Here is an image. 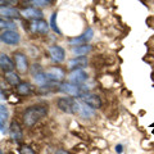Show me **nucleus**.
Segmentation results:
<instances>
[{
  "mask_svg": "<svg viewBox=\"0 0 154 154\" xmlns=\"http://www.w3.org/2000/svg\"><path fill=\"white\" fill-rule=\"evenodd\" d=\"M48 105H42V104H37V105H32V107L27 108L26 112L23 113V122L26 126L32 127L35 123H37L41 118H44L48 114Z\"/></svg>",
  "mask_w": 154,
  "mask_h": 154,
  "instance_id": "f257e3e1",
  "label": "nucleus"
},
{
  "mask_svg": "<svg viewBox=\"0 0 154 154\" xmlns=\"http://www.w3.org/2000/svg\"><path fill=\"white\" fill-rule=\"evenodd\" d=\"M94 36V31H93V28H88L82 35H80V36H76L73 38H69L68 42L72 45V48L73 46H79V45H84V44H88V42L93 38Z\"/></svg>",
  "mask_w": 154,
  "mask_h": 154,
  "instance_id": "f03ea898",
  "label": "nucleus"
},
{
  "mask_svg": "<svg viewBox=\"0 0 154 154\" xmlns=\"http://www.w3.org/2000/svg\"><path fill=\"white\" fill-rule=\"evenodd\" d=\"M81 102H84L86 105H89L93 109H99L102 107V99L98 95H95L93 93H85L81 95Z\"/></svg>",
  "mask_w": 154,
  "mask_h": 154,
  "instance_id": "7ed1b4c3",
  "label": "nucleus"
},
{
  "mask_svg": "<svg viewBox=\"0 0 154 154\" xmlns=\"http://www.w3.org/2000/svg\"><path fill=\"white\" fill-rule=\"evenodd\" d=\"M73 110L77 116H80V117H82V118H90L94 116V109L90 108L89 105H86L84 102H76L75 100Z\"/></svg>",
  "mask_w": 154,
  "mask_h": 154,
  "instance_id": "20e7f679",
  "label": "nucleus"
},
{
  "mask_svg": "<svg viewBox=\"0 0 154 154\" xmlns=\"http://www.w3.org/2000/svg\"><path fill=\"white\" fill-rule=\"evenodd\" d=\"M2 41L4 44H8V45H17L19 41H21V36L19 33L14 30H8V31H3L2 32Z\"/></svg>",
  "mask_w": 154,
  "mask_h": 154,
  "instance_id": "39448f33",
  "label": "nucleus"
},
{
  "mask_svg": "<svg viewBox=\"0 0 154 154\" xmlns=\"http://www.w3.org/2000/svg\"><path fill=\"white\" fill-rule=\"evenodd\" d=\"M59 91L64 93L69 96H75V98H81V89L79 88V85H73L71 82H63L59 85Z\"/></svg>",
  "mask_w": 154,
  "mask_h": 154,
  "instance_id": "423d86ee",
  "label": "nucleus"
},
{
  "mask_svg": "<svg viewBox=\"0 0 154 154\" xmlns=\"http://www.w3.org/2000/svg\"><path fill=\"white\" fill-rule=\"evenodd\" d=\"M68 80L73 85H81L88 80V73L84 69H73L68 76Z\"/></svg>",
  "mask_w": 154,
  "mask_h": 154,
  "instance_id": "0eeeda50",
  "label": "nucleus"
},
{
  "mask_svg": "<svg viewBox=\"0 0 154 154\" xmlns=\"http://www.w3.org/2000/svg\"><path fill=\"white\" fill-rule=\"evenodd\" d=\"M57 105H58V108H59L62 112H64V113H69V114L75 113V110H73L75 100L72 98H60V99H58Z\"/></svg>",
  "mask_w": 154,
  "mask_h": 154,
  "instance_id": "6e6552de",
  "label": "nucleus"
},
{
  "mask_svg": "<svg viewBox=\"0 0 154 154\" xmlns=\"http://www.w3.org/2000/svg\"><path fill=\"white\" fill-rule=\"evenodd\" d=\"M31 31L33 33H38V35H45L49 31V25L42 19H36L31 23Z\"/></svg>",
  "mask_w": 154,
  "mask_h": 154,
  "instance_id": "1a4fd4ad",
  "label": "nucleus"
},
{
  "mask_svg": "<svg viewBox=\"0 0 154 154\" xmlns=\"http://www.w3.org/2000/svg\"><path fill=\"white\" fill-rule=\"evenodd\" d=\"M45 73H46L48 80L53 81V82H60V81L64 79V72L62 68H59V67H53L49 71H46Z\"/></svg>",
  "mask_w": 154,
  "mask_h": 154,
  "instance_id": "9d476101",
  "label": "nucleus"
},
{
  "mask_svg": "<svg viewBox=\"0 0 154 154\" xmlns=\"http://www.w3.org/2000/svg\"><path fill=\"white\" fill-rule=\"evenodd\" d=\"M14 60H16V67L18 72L26 73V71L28 69V62H27L26 55H23L22 53H16L14 54Z\"/></svg>",
  "mask_w": 154,
  "mask_h": 154,
  "instance_id": "9b49d317",
  "label": "nucleus"
},
{
  "mask_svg": "<svg viewBox=\"0 0 154 154\" xmlns=\"http://www.w3.org/2000/svg\"><path fill=\"white\" fill-rule=\"evenodd\" d=\"M21 14L26 19H32V21H36V19H41L42 18V12L40 9H37L35 7H30V8H26L21 12Z\"/></svg>",
  "mask_w": 154,
  "mask_h": 154,
  "instance_id": "f8f14e48",
  "label": "nucleus"
},
{
  "mask_svg": "<svg viewBox=\"0 0 154 154\" xmlns=\"http://www.w3.org/2000/svg\"><path fill=\"white\" fill-rule=\"evenodd\" d=\"M49 53H50L51 59L54 60V62H58V63H60V62H63V60H64L66 51H64V49H63L62 46H58V45L50 46Z\"/></svg>",
  "mask_w": 154,
  "mask_h": 154,
  "instance_id": "ddd939ff",
  "label": "nucleus"
},
{
  "mask_svg": "<svg viewBox=\"0 0 154 154\" xmlns=\"http://www.w3.org/2000/svg\"><path fill=\"white\" fill-rule=\"evenodd\" d=\"M9 134H11V137L14 141H21L23 139L22 128H21V126H19V123L17 121H12L11 126H9Z\"/></svg>",
  "mask_w": 154,
  "mask_h": 154,
  "instance_id": "4468645a",
  "label": "nucleus"
},
{
  "mask_svg": "<svg viewBox=\"0 0 154 154\" xmlns=\"http://www.w3.org/2000/svg\"><path fill=\"white\" fill-rule=\"evenodd\" d=\"M0 14H2L3 19L4 18L17 19L19 16H21V12L16 8H12V7H2V9H0Z\"/></svg>",
  "mask_w": 154,
  "mask_h": 154,
  "instance_id": "2eb2a0df",
  "label": "nucleus"
},
{
  "mask_svg": "<svg viewBox=\"0 0 154 154\" xmlns=\"http://www.w3.org/2000/svg\"><path fill=\"white\" fill-rule=\"evenodd\" d=\"M0 67H2V71H4L5 73H8V72L13 71L14 63H13L12 59L7 54H2V55H0Z\"/></svg>",
  "mask_w": 154,
  "mask_h": 154,
  "instance_id": "dca6fc26",
  "label": "nucleus"
},
{
  "mask_svg": "<svg viewBox=\"0 0 154 154\" xmlns=\"http://www.w3.org/2000/svg\"><path fill=\"white\" fill-rule=\"evenodd\" d=\"M86 64H88V60H86V58H84V57H76L75 59H72L69 62V67L72 69H81V68H84Z\"/></svg>",
  "mask_w": 154,
  "mask_h": 154,
  "instance_id": "f3484780",
  "label": "nucleus"
},
{
  "mask_svg": "<svg viewBox=\"0 0 154 154\" xmlns=\"http://www.w3.org/2000/svg\"><path fill=\"white\" fill-rule=\"evenodd\" d=\"M90 51H91V45H89V44H84V45H79V46L72 48V53H73L75 55H79V57L86 55Z\"/></svg>",
  "mask_w": 154,
  "mask_h": 154,
  "instance_id": "a211bd4d",
  "label": "nucleus"
},
{
  "mask_svg": "<svg viewBox=\"0 0 154 154\" xmlns=\"http://www.w3.org/2000/svg\"><path fill=\"white\" fill-rule=\"evenodd\" d=\"M8 119V110H7V107L4 104H2L0 107V127H2V134L5 132V122Z\"/></svg>",
  "mask_w": 154,
  "mask_h": 154,
  "instance_id": "6ab92c4d",
  "label": "nucleus"
},
{
  "mask_svg": "<svg viewBox=\"0 0 154 154\" xmlns=\"http://www.w3.org/2000/svg\"><path fill=\"white\" fill-rule=\"evenodd\" d=\"M5 80L11 86H16V88L21 84V79H19V76L16 72H8V73H5Z\"/></svg>",
  "mask_w": 154,
  "mask_h": 154,
  "instance_id": "aec40b11",
  "label": "nucleus"
},
{
  "mask_svg": "<svg viewBox=\"0 0 154 154\" xmlns=\"http://www.w3.org/2000/svg\"><path fill=\"white\" fill-rule=\"evenodd\" d=\"M32 91V86L28 82H21L17 86V94L21 96H26Z\"/></svg>",
  "mask_w": 154,
  "mask_h": 154,
  "instance_id": "412c9836",
  "label": "nucleus"
},
{
  "mask_svg": "<svg viewBox=\"0 0 154 154\" xmlns=\"http://www.w3.org/2000/svg\"><path fill=\"white\" fill-rule=\"evenodd\" d=\"M33 76V80H35V82L40 86H45L48 84V77H46V73L45 72H37V73L32 75Z\"/></svg>",
  "mask_w": 154,
  "mask_h": 154,
  "instance_id": "4be33fe9",
  "label": "nucleus"
},
{
  "mask_svg": "<svg viewBox=\"0 0 154 154\" xmlns=\"http://www.w3.org/2000/svg\"><path fill=\"white\" fill-rule=\"evenodd\" d=\"M51 2L53 0H30L31 5H33L35 8H37V7H46V5H49Z\"/></svg>",
  "mask_w": 154,
  "mask_h": 154,
  "instance_id": "5701e85b",
  "label": "nucleus"
},
{
  "mask_svg": "<svg viewBox=\"0 0 154 154\" xmlns=\"http://www.w3.org/2000/svg\"><path fill=\"white\" fill-rule=\"evenodd\" d=\"M0 27H2L3 30L5 28V31H8V30H13V28L16 27V25H14L13 22H11V21H7V19L5 21L2 19V21H0Z\"/></svg>",
  "mask_w": 154,
  "mask_h": 154,
  "instance_id": "b1692460",
  "label": "nucleus"
},
{
  "mask_svg": "<svg viewBox=\"0 0 154 154\" xmlns=\"http://www.w3.org/2000/svg\"><path fill=\"white\" fill-rule=\"evenodd\" d=\"M55 18H57V13H53L51 18H50V26L53 28V31H55L57 33L60 35V31H59V28H58V26H57V22H55Z\"/></svg>",
  "mask_w": 154,
  "mask_h": 154,
  "instance_id": "393cba45",
  "label": "nucleus"
},
{
  "mask_svg": "<svg viewBox=\"0 0 154 154\" xmlns=\"http://www.w3.org/2000/svg\"><path fill=\"white\" fill-rule=\"evenodd\" d=\"M19 154H35V152H33L30 146L23 145V146L19 148Z\"/></svg>",
  "mask_w": 154,
  "mask_h": 154,
  "instance_id": "a878e982",
  "label": "nucleus"
},
{
  "mask_svg": "<svg viewBox=\"0 0 154 154\" xmlns=\"http://www.w3.org/2000/svg\"><path fill=\"white\" fill-rule=\"evenodd\" d=\"M17 2L18 0H0V4H2V7H9L17 4Z\"/></svg>",
  "mask_w": 154,
  "mask_h": 154,
  "instance_id": "bb28decb",
  "label": "nucleus"
},
{
  "mask_svg": "<svg viewBox=\"0 0 154 154\" xmlns=\"http://www.w3.org/2000/svg\"><path fill=\"white\" fill-rule=\"evenodd\" d=\"M55 154H69L68 152H66V150H63V149H59V150H57L55 152Z\"/></svg>",
  "mask_w": 154,
  "mask_h": 154,
  "instance_id": "cd10ccee",
  "label": "nucleus"
},
{
  "mask_svg": "<svg viewBox=\"0 0 154 154\" xmlns=\"http://www.w3.org/2000/svg\"><path fill=\"white\" fill-rule=\"evenodd\" d=\"M116 152H117V153H121V152H122V145H117V146H116Z\"/></svg>",
  "mask_w": 154,
  "mask_h": 154,
  "instance_id": "c85d7f7f",
  "label": "nucleus"
},
{
  "mask_svg": "<svg viewBox=\"0 0 154 154\" xmlns=\"http://www.w3.org/2000/svg\"><path fill=\"white\" fill-rule=\"evenodd\" d=\"M0 154H4V153H0Z\"/></svg>",
  "mask_w": 154,
  "mask_h": 154,
  "instance_id": "c756f323",
  "label": "nucleus"
}]
</instances>
